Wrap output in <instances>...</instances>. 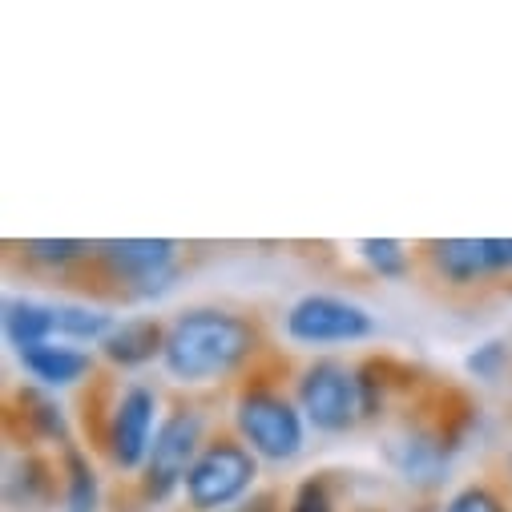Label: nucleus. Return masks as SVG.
<instances>
[{
    "instance_id": "nucleus-11",
    "label": "nucleus",
    "mask_w": 512,
    "mask_h": 512,
    "mask_svg": "<svg viewBox=\"0 0 512 512\" xmlns=\"http://www.w3.org/2000/svg\"><path fill=\"white\" fill-rule=\"evenodd\" d=\"M162 351H166V327L158 319H125L101 343V355L117 367H142L150 359H162Z\"/></svg>"
},
{
    "instance_id": "nucleus-9",
    "label": "nucleus",
    "mask_w": 512,
    "mask_h": 512,
    "mask_svg": "<svg viewBox=\"0 0 512 512\" xmlns=\"http://www.w3.org/2000/svg\"><path fill=\"white\" fill-rule=\"evenodd\" d=\"M452 440L436 428H408L404 436H396L388 444V464L408 480V484H420V488H432L444 480L448 464H452Z\"/></svg>"
},
{
    "instance_id": "nucleus-23",
    "label": "nucleus",
    "mask_w": 512,
    "mask_h": 512,
    "mask_svg": "<svg viewBox=\"0 0 512 512\" xmlns=\"http://www.w3.org/2000/svg\"><path fill=\"white\" fill-rule=\"evenodd\" d=\"M230 512H279V496L275 492H250L242 504H234Z\"/></svg>"
},
{
    "instance_id": "nucleus-7",
    "label": "nucleus",
    "mask_w": 512,
    "mask_h": 512,
    "mask_svg": "<svg viewBox=\"0 0 512 512\" xmlns=\"http://www.w3.org/2000/svg\"><path fill=\"white\" fill-rule=\"evenodd\" d=\"M371 331H375V319L367 315V307H359L355 299H343V295H327V291H311V295L295 299L287 311V335L303 347L359 343Z\"/></svg>"
},
{
    "instance_id": "nucleus-20",
    "label": "nucleus",
    "mask_w": 512,
    "mask_h": 512,
    "mask_svg": "<svg viewBox=\"0 0 512 512\" xmlns=\"http://www.w3.org/2000/svg\"><path fill=\"white\" fill-rule=\"evenodd\" d=\"M444 512H508V508H504V500L488 484H464L460 492L448 496Z\"/></svg>"
},
{
    "instance_id": "nucleus-6",
    "label": "nucleus",
    "mask_w": 512,
    "mask_h": 512,
    "mask_svg": "<svg viewBox=\"0 0 512 512\" xmlns=\"http://www.w3.org/2000/svg\"><path fill=\"white\" fill-rule=\"evenodd\" d=\"M97 263L125 283L138 299H154L178 279V242L174 238H109L97 246Z\"/></svg>"
},
{
    "instance_id": "nucleus-18",
    "label": "nucleus",
    "mask_w": 512,
    "mask_h": 512,
    "mask_svg": "<svg viewBox=\"0 0 512 512\" xmlns=\"http://www.w3.org/2000/svg\"><path fill=\"white\" fill-rule=\"evenodd\" d=\"M25 254L33 263H41V267H73V263H81L85 254H89V246L85 242H77V238H29L25 242Z\"/></svg>"
},
{
    "instance_id": "nucleus-4",
    "label": "nucleus",
    "mask_w": 512,
    "mask_h": 512,
    "mask_svg": "<svg viewBox=\"0 0 512 512\" xmlns=\"http://www.w3.org/2000/svg\"><path fill=\"white\" fill-rule=\"evenodd\" d=\"M295 404L303 412V420L315 432L339 436L347 428H355L363 420V396H359V371L339 363V359H315L311 367H303L299 388H295Z\"/></svg>"
},
{
    "instance_id": "nucleus-13",
    "label": "nucleus",
    "mask_w": 512,
    "mask_h": 512,
    "mask_svg": "<svg viewBox=\"0 0 512 512\" xmlns=\"http://www.w3.org/2000/svg\"><path fill=\"white\" fill-rule=\"evenodd\" d=\"M432 267L452 287H468V283L488 279L484 238H444V242H432Z\"/></svg>"
},
{
    "instance_id": "nucleus-16",
    "label": "nucleus",
    "mask_w": 512,
    "mask_h": 512,
    "mask_svg": "<svg viewBox=\"0 0 512 512\" xmlns=\"http://www.w3.org/2000/svg\"><path fill=\"white\" fill-rule=\"evenodd\" d=\"M355 250H359L363 267L379 279H404L412 271V254L400 238H359Z\"/></svg>"
},
{
    "instance_id": "nucleus-8",
    "label": "nucleus",
    "mask_w": 512,
    "mask_h": 512,
    "mask_svg": "<svg viewBox=\"0 0 512 512\" xmlns=\"http://www.w3.org/2000/svg\"><path fill=\"white\" fill-rule=\"evenodd\" d=\"M154 436H158V396H154V388H146V383H130L109 412V432H105L109 460L121 472L146 468Z\"/></svg>"
},
{
    "instance_id": "nucleus-17",
    "label": "nucleus",
    "mask_w": 512,
    "mask_h": 512,
    "mask_svg": "<svg viewBox=\"0 0 512 512\" xmlns=\"http://www.w3.org/2000/svg\"><path fill=\"white\" fill-rule=\"evenodd\" d=\"M21 408H29V412H25V420H29V428H33L37 436H45V440H57V444L73 448V444H69V424H65L61 404H53V400H49V396H41V392H25V396H21Z\"/></svg>"
},
{
    "instance_id": "nucleus-14",
    "label": "nucleus",
    "mask_w": 512,
    "mask_h": 512,
    "mask_svg": "<svg viewBox=\"0 0 512 512\" xmlns=\"http://www.w3.org/2000/svg\"><path fill=\"white\" fill-rule=\"evenodd\" d=\"M53 319H57L61 343H105L109 331L117 327L109 311L85 307V303H53Z\"/></svg>"
},
{
    "instance_id": "nucleus-19",
    "label": "nucleus",
    "mask_w": 512,
    "mask_h": 512,
    "mask_svg": "<svg viewBox=\"0 0 512 512\" xmlns=\"http://www.w3.org/2000/svg\"><path fill=\"white\" fill-rule=\"evenodd\" d=\"M287 512H335L331 480H327V476H307V480L295 488V496H291Z\"/></svg>"
},
{
    "instance_id": "nucleus-12",
    "label": "nucleus",
    "mask_w": 512,
    "mask_h": 512,
    "mask_svg": "<svg viewBox=\"0 0 512 512\" xmlns=\"http://www.w3.org/2000/svg\"><path fill=\"white\" fill-rule=\"evenodd\" d=\"M5 339L17 347V355L53 343L57 339V319H53V303H37V299H5Z\"/></svg>"
},
{
    "instance_id": "nucleus-10",
    "label": "nucleus",
    "mask_w": 512,
    "mask_h": 512,
    "mask_svg": "<svg viewBox=\"0 0 512 512\" xmlns=\"http://www.w3.org/2000/svg\"><path fill=\"white\" fill-rule=\"evenodd\" d=\"M21 367L41 383V388H69V383H81L93 371V355L73 347V343H41L33 351L21 355Z\"/></svg>"
},
{
    "instance_id": "nucleus-15",
    "label": "nucleus",
    "mask_w": 512,
    "mask_h": 512,
    "mask_svg": "<svg viewBox=\"0 0 512 512\" xmlns=\"http://www.w3.org/2000/svg\"><path fill=\"white\" fill-rule=\"evenodd\" d=\"M101 504V484L85 452L65 448V512H97Z\"/></svg>"
},
{
    "instance_id": "nucleus-21",
    "label": "nucleus",
    "mask_w": 512,
    "mask_h": 512,
    "mask_svg": "<svg viewBox=\"0 0 512 512\" xmlns=\"http://www.w3.org/2000/svg\"><path fill=\"white\" fill-rule=\"evenodd\" d=\"M504 363H508V343H504V339H488V343H480V347L464 359L468 375H476V379H496V375L504 371Z\"/></svg>"
},
{
    "instance_id": "nucleus-1",
    "label": "nucleus",
    "mask_w": 512,
    "mask_h": 512,
    "mask_svg": "<svg viewBox=\"0 0 512 512\" xmlns=\"http://www.w3.org/2000/svg\"><path fill=\"white\" fill-rule=\"evenodd\" d=\"M254 347H259V331L242 315L222 307H190L166 327L162 367L178 383H214L234 375Z\"/></svg>"
},
{
    "instance_id": "nucleus-5",
    "label": "nucleus",
    "mask_w": 512,
    "mask_h": 512,
    "mask_svg": "<svg viewBox=\"0 0 512 512\" xmlns=\"http://www.w3.org/2000/svg\"><path fill=\"white\" fill-rule=\"evenodd\" d=\"M206 420L202 412L194 408H174L162 424H158V436H154V448H150V460H146V476H142V492L150 500H166L174 496V488L186 484L194 460L202 456L206 448Z\"/></svg>"
},
{
    "instance_id": "nucleus-3",
    "label": "nucleus",
    "mask_w": 512,
    "mask_h": 512,
    "mask_svg": "<svg viewBox=\"0 0 512 512\" xmlns=\"http://www.w3.org/2000/svg\"><path fill=\"white\" fill-rule=\"evenodd\" d=\"M254 480H259V456L242 440L218 436L202 448L182 488L194 512H230L254 492Z\"/></svg>"
},
{
    "instance_id": "nucleus-22",
    "label": "nucleus",
    "mask_w": 512,
    "mask_h": 512,
    "mask_svg": "<svg viewBox=\"0 0 512 512\" xmlns=\"http://www.w3.org/2000/svg\"><path fill=\"white\" fill-rule=\"evenodd\" d=\"M484 259H488V275H508L512 271V238H484Z\"/></svg>"
},
{
    "instance_id": "nucleus-24",
    "label": "nucleus",
    "mask_w": 512,
    "mask_h": 512,
    "mask_svg": "<svg viewBox=\"0 0 512 512\" xmlns=\"http://www.w3.org/2000/svg\"><path fill=\"white\" fill-rule=\"evenodd\" d=\"M412 512H432V508H412Z\"/></svg>"
},
{
    "instance_id": "nucleus-2",
    "label": "nucleus",
    "mask_w": 512,
    "mask_h": 512,
    "mask_svg": "<svg viewBox=\"0 0 512 512\" xmlns=\"http://www.w3.org/2000/svg\"><path fill=\"white\" fill-rule=\"evenodd\" d=\"M234 428L242 444L259 460H295L307 448V420L295 400L267 388V383H250L234 400Z\"/></svg>"
}]
</instances>
